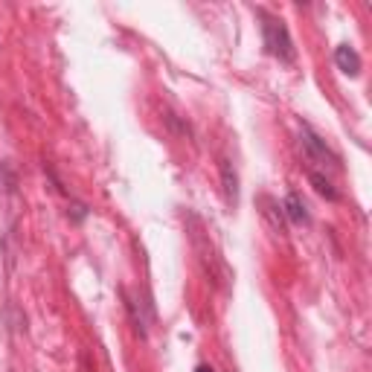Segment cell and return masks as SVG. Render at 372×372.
I'll use <instances>...</instances> for the list:
<instances>
[{
	"label": "cell",
	"mask_w": 372,
	"mask_h": 372,
	"mask_svg": "<svg viewBox=\"0 0 372 372\" xmlns=\"http://www.w3.org/2000/svg\"><path fill=\"white\" fill-rule=\"evenodd\" d=\"M265 23H262V32H265V47H268L271 56H276L279 61H294V41L288 35V26L279 21V18H271V15H262Z\"/></svg>",
	"instance_id": "6da1fadb"
},
{
	"label": "cell",
	"mask_w": 372,
	"mask_h": 372,
	"mask_svg": "<svg viewBox=\"0 0 372 372\" xmlns=\"http://www.w3.org/2000/svg\"><path fill=\"white\" fill-rule=\"evenodd\" d=\"M302 145H305V152H309V154L314 157V161H329V163H338V157L329 152L326 140L317 137L309 125H302Z\"/></svg>",
	"instance_id": "7a4b0ae2"
},
{
	"label": "cell",
	"mask_w": 372,
	"mask_h": 372,
	"mask_svg": "<svg viewBox=\"0 0 372 372\" xmlns=\"http://www.w3.org/2000/svg\"><path fill=\"white\" fill-rule=\"evenodd\" d=\"M335 64L338 68L347 73V76H358L361 73V56L349 47V44H340L338 50H335Z\"/></svg>",
	"instance_id": "3957f363"
},
{
	"label": "cell",
	"mask_w": 372,
	"mask_h": 372,
	"mask_svg": "<svg viewBox=\"0 0 372 372\" xmlns=\"http://www.w3.org/2000/svg\"><path fill=\"white\" fill-rule=\"evenodd\" d=\"M282 209H285V216L294 221V224H309V207H305V201H302L297 192H291V195L285 198Z\"/></svg>",
	"instance_id": "277c9868"
},
{
	"label": "cell",
	"mask_w": 372,
	"mask_h": 372,
	"mask_svg": "<svg viewBox=\"0 0 372 372\" xmlns=\"http://www.w3.org/2000/svg\"><path fill=\"white\" fill-rule=\"evenodd\" d=\"M221 183H224V195H227V204L236 207V204H238V178H236V169L230 166V161H221Z\"/></svg>",
	"instance_id": "5b68a950"
},
{
	"label": "cell",
	"mask_w": 372,
	"mask_h": 372,
	"mask_svg": "<svg viewBox=\"0 0 372 372\" xmlns=\"http://www.w3.org/2000/svg\"><path fill=\"white\" fill-rule=\"evenodd\" d=\"M309 178H311V183H314V189L320 192L323 198H329V201H338V189H335V186H331V183H329L323 175H317V172H311Z\"/></svg>",
	"instance_id": "8992f818"
},
{
	"label": "cell",
	"mask_w": 372,
	"mask_h": 372,
	"mask_svg": "<svg viewBox=\"0 0 372 372\" xmlns=\"http://www.w3.org/2000/svg\"><path fill=\"white\" fill-rule=\"evenodd\" d=\"M265 207H268V209H265V216L271 218L273 230H276V233H285V221H282V207H276V204L271 201V198H265Z\"/></svg>",
	"instance_id": "52a82bcc"
},
{
	"label": "cell",
	"mask_w": 372,
	"mask_h": 372,
	"mask_svg": "<svg viewBox=\"0 0 372 372\" xmlns=\"http://www.w3.org/2000/svg\"><path fill=\"white\" fill-rule=\"evenodd\" d=\"M195 372H212V366H207V364H201V366H198Z\"/></svg>",
	"instance_id": "ba28073f"
}]
</instances>
